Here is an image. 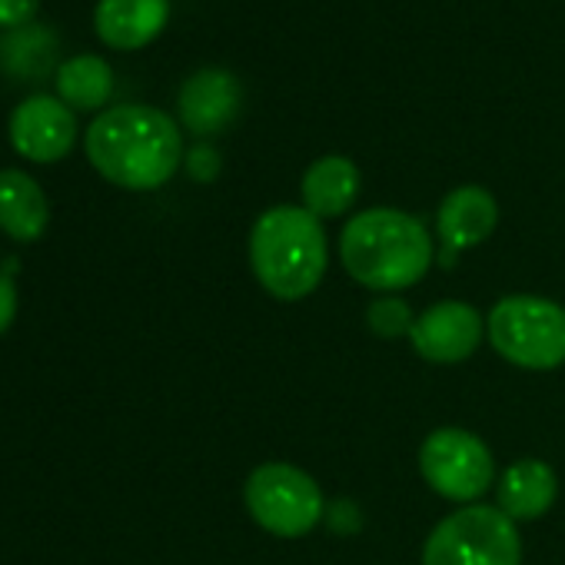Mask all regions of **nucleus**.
<instances>
[{"instance_id": "1", "label": "nucleus", "mask_w": 565, "mask_h": 565, "mask_svg": "<svg viewBox=\"0 0 565 565\" xmlns=\"http://www.w3.org/2000/svg\"><path fill=\"white\" fill-rule=\"evenodd\" d=\"M94 170L124 190H157L183 163V137L173 117L143 104L104 110L84 137Z\"/></svg>"}, {"instance_id": "2", "label": "nucleus", "mask_w": 565, "mask_h": 565, "mask_svg": "<svg viewBox=\"0 0 565 565\" xmlns=\"http://www.w3.org/2000/svg\"><path fill=\"white\" fill-rule=\"evenodd\" d=\"M340 259L356 282L380 294H396L429 273L433 243L429 230L390 206L356 213L340 233Z\"/></svg>"}, {"instance_id": "3", "label": "nucleus", "mask_w": 565, "mask_h": 565, "mask_svg": "<svg viewBox=\"0 0 565 565\" xmlns=\"http://www.w3.org/2000/svg\"><path fill=\"white\" fill-rule=\"evenodd\" d=\"M327 263L323 223L307 206H273L256 216L249 230V266L269 297L282 303L310 297L323 282Z\"/></svg>"}, {"instance_id": "4", "label": "nucleus", "mask_w": 565, "mask_h": 565, "mask_svg": "<svg viewBox=\"0 0 565 565\" xmlns=\"http://www.w3.org/2000/svg\"><path fill=\"white\" fill-rule=\"evenodd\" d=\"M486 333L492 350L522 370H555L565 363V310L545 297H502Z\"/></svg>"}, {"instance_id": "5", "label": "nucleus", "mask_w": 565, "mask_h": 565, "mask_svg": "<svg viewBox=\"0 0 565 565\" xmlns=\"http://www.w3.org/2000/svg\"><path fill=\"white\" fill-rule=\"evenodd\" d=\"M515 522L492 505H466L446 515L423 545V565H519Z\"/></svg>"}, {"instance_id": "6", "label": "nucleus", "mask_w": 565, "mask_h": 565, "mask_svg": "<svg viewBox=\"0 0 565 565\" xmlns=\"http://www.w3.org/2000/svg\"><path fill=\"white\" fill-rule=\"evenodd\" d=\"M246 509L259 529L279 539H300L313 532L327 512L323 492L310 472L290 462H263L243 486Z\"/></svg>"}, {"instance_id": "7", "label": "nucleus", "mask_w": 565, "mask_h": 565, "mask_svg": "<svg viewBox=\"0 0 565 565\" xmlns=\"http://www.w3.org/2000/svg\"><path fill=\"white\" fill-rule=\"evenodd\" d=\"M419 469L429 489L452 502L479 499L495 476L489 446L456 426H443L426 436V443L419 446Z\"/></svg>"}, {"instance_id": "8", "label": "nucleus", "mask_w": 565, "mask_h": 565, "mask_svg": "<svg viewBox=\"0 0 565 565\" xmlns=\"http://www.w3.org/2000/svg\"><path fill=\"white\" fill-rule=\"evenodd\" d=\"M77 120L61 97L34 94L11 114V143L34 163H57L74 150Z\"/></svg>"}, {"instance_id": "9", "label": "nucleus", "mask_w": 565, "mask_h": 565, "mask_svg": "<svg viewBox=\"0 0 565 565\" xmlns=\"http://www.w3.org/2000/svg\"><path fill=\"white\" fill-rule=\"evenodd\" d=\"M413 350L429 363H462L476 353L482 340V317L476 307L446 300L429 307L409 330Z\"/></svg>"}, {"instance_id": "10", "label": "nucleus", "mask_w": 565, "mask_h": 565, "mask_svg": "<svg viewBox=\"0 0 565 565\" xmlns=\"http://www.w3.org/2000/svg\"><path fill=\"white\" fill-rule=\"evenodd\" d=\"M243 90L239 81L230 71L220 67H203L196 71L183 87H180V120L190 134L196 137H210L220 134L233 124L236 110H239Z\"/></svg>"}, {"instance_id": "11", "label": "nucleus", "mask_w": 565, "mask_h": 565, "mask_svg": "<svg viewBox=\"0 0 565 565\" xmlns=\"http://www.w3.org/2000/svg\"><path fill=\"white\" fill-rule=\"evenodd\" d=\"M170 21V0H100L94 11L97 38L114 51H140Z\"/></svg>"}, {"instance_id": "12", "label": "nucleus", "mask_w": 565, "mask_h": 565, "mask_svg": "<svg viewBox=\"0 0 565 565\" xmlns=\"http://www.w3.org/2000/svg\"><path fill=\"white\" fill-rule=\"evenodd\" d=\"M499 223V206L495 196L482 186H456L436 213V230L446 249H469L489 239V233Z\"/></svg>"}, {"instance_id": "13", "label": "nucleus", "mask_w": 565, "mask_h": 565, "mask_svg": "<svg viewBox=\"0 0 565 565\" xmlns=\"http://www.w3.org/2000/svg\"><path fill=\"white\" fill-rule=\"evenodd\" d=\"M51 223V203L41 183L24 170H0V230L14 243H34Z\"/></svg>"}, {"instance_id": "14", "label": "nucleus", "mask_w": 565, "mask_h": 565, "mask_svg": "<svg viewBox=\"0 0 565 565\" xmlns=\"http://www.w3.org/2000/svg\"><path fill=\"white\" fill-rule=\"evenodd\" d=\"M558 495L555 469L542 459H515L499 479V509L515 519H539Z\"/></svg>"}, {"instance_id": "15", "label": "nucleus", "mask_w": 565, "mask_h": 565, "mask_svg": "<svg viewBox=\"0 0 565 565\" xmlns=\"http://www.w3.org/2000/svg\"><path fill=\"white\" fill-rule=\"evenodd\" d=\"M360 196V170L347 157H320L303 173V203L317 220L343 216Z\"/></svg>"}, {"instance_id": "16", "label": "nucleus", "mask_w": 565, "mask_h": 565, "mask_svg": "<svg viewBox=\"0 0 565 565\" xmlns=\"http://www.w3.org/2000/svg\"><path fill=\"white\" fill-rule=\"evenodd\" d=\"M114 94V71L97 54H81L61 64L57 71V97L71 110H97Z\"/></svg>"}, {"instance_id": "17", "label": "nucleus", "mask_w": 565, "mask_h": 565, "mask_svg": "<svg viewBox=\"0 0 565 565\" xmlns=\"http://www.w3.org/2000/svg\"><path fill=\"white\" fill-rule=\"evenodd\" d=\"M366 320H370V330L376 337H399V333H409L413 330V313L403 300L396 297H383V300H373L370 310H366Z\"/></svg>"}, {"instance_id": "18", "label": "nucleus", "mask_w": 565, "mask_h": 565, "mask_svg": "<svg viewBox=\"0 0 565 565\" xmlns=\"http://www.w3.org/2000/svg\"><path fill=\"white\" fill-rule=\"evenodd\" d=\"M41 11V0H0V28H28Z\"/></svg>"}, {"instance_id": "19", "label": "nucleus", "mask_w": 565, "mask_h": 565, "mask_svg": "<svg viewBox=\"0 0 565 565\" xmlns=\"http://www.w3.org/2000/svg\"><path fill=\"white\" fill-rule=\"evenodd\" d=\"M18 317V282L11 273L0 269V333H8Z\"/></svg>"}, {"instance_id": "20", "label": "nucleus", "mask_w": 565, "mask_h": 565, "mask_svg": "<svg viewBox=\"0 0 565 565\" xmlns=\"http://www.w3.org/2000/svg\"><path fill=\"white\" fill-rule=\"evenodd\" d=\"M186 170H190V177H196V180H213L216 177V170H220V157L210 150V147H193L190 150V157H186Z\"/></svg>"}]
</instances>
